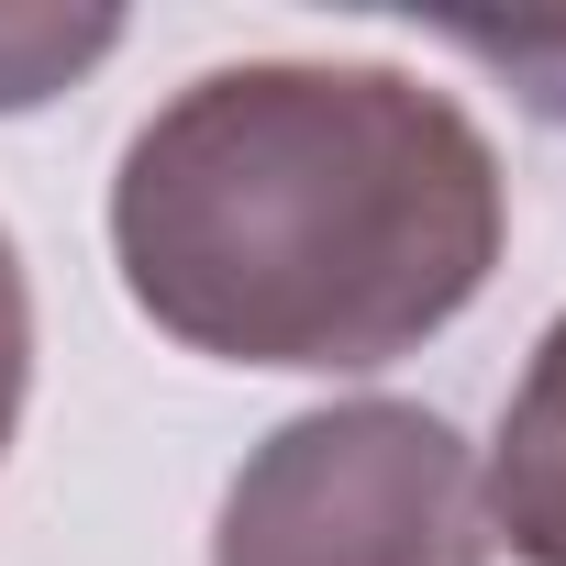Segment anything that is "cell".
<instances>
[{
  "instance_id": "obj_1",
  "label": "cell",
  "mask_w": 566,
  "mask_h": 566,
  "mask_svg": "<svg viewBox=\"0 0 566 566\" xmlns=\"http://www.w3.org/2000/svg\"><path fill=\"white\" fill-rule=\"evenodd\" d=\"M500 233V145L411 67H211L112 178L134 312L222 367H400L489 290Z\"/></svg>"
},
{
  "instance_id": "obj_2",
  "label": "cell",
  "mask_w": 566,
  "mask_h": 566,
  "mask_svg": "<svg viewBox=\"0 0 566 566\" xmlns=\"http://www.w3.org/2000/svg\"><path fill=\"white\" fill-rule=\"evenodd\" d=\"M211 566H489L478 455L422 400L301 411L233 467Z\"/></svg>"
},
{
  "instance_id": "obj_3",
  "label": "cell",
  "mask_w": 566,
  "mask_h": 566,
  "mask_svg": "<svg viewBox=\"0 0 566 566\" xmlns=\"http://www.w3.org/2000/svg\"><path fill=\"white\" fill-rule=\"evenodd\" d=\"M478 500H489V544H511L522 566H566V312L544 323V345L500 411Z\"/></svg>"
},
{
  "instance_id": "obj_4",
  "label": "cell",
  "mask_w": 566,
  "mask_h": 566,
  "mask_svg": "<svg viewBox=\"0 0 566 566\" xmlns=\"http://www.w3.org/2000/svg\"><path fill=\"white\" fill-rule=\"evenodd\" d=\"M123 45V12H56V0H0V112H34L78 90Z\"/></svg>"
},
{
  "instance_id": "obj_5",
  "label": "cell",
  "mask_w": 566,
  "mask_h": 566,
  "mask_svg": "<svg viewBox=\"0 0 566 566\" xmlns=\"http://www.w3.org/2000/svg\"><path fill=\"white\" fill-rule=\"evenodd\" d=\"M23 378H34V277H23V244L0 233V444L23 422Z\"/></svg>"
},
{
  "instance_id": "obj_6",
  "label": "cell",
  "mask_w": 566,
  "mask_h": 566,
  "mask_svg": "<svg viewBox=\"0 0 566 566\" xmlns=\"http://www.w3.org/2000/svg\"><path fill=\"white\" fill-rule=\"evenodd\" d=\"M544 112H566V90H555V101H544Z\"/></svg>"
}]
</instances>
